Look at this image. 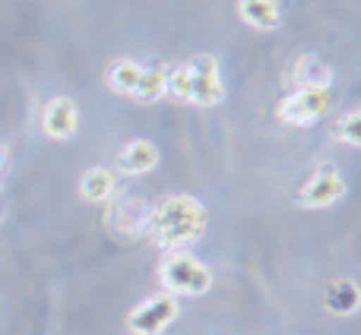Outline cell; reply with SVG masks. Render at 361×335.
Returning <instances> with one entry per match:
<instances>
[{
    "label": "cell",
    "mask_w": 361,
    "mask_h": 335,
    "mask_svg": "<svg viewBox=\"0 0 361 335\" xmlns=\"http://www.w3.org/2000/svg\"><path fill=\"white\" fill-rule=\"evenodd\" d=\"M149 234L152 244L165 253H187L206 231V209L200 199L175 193L165 196L156 209L149 212Z\"/></svg>",
    "instance_id": "cell-1"
},
{
    "label": "cell",
    "mask_w": 361,
    "mask_h": 335,
    "mask_svg": "<svg viewBox=\"0 0 361 335\" xmlns=\"http://www.w3.org/2000/svg\"><path fill=\"white\" fill-rule=\"evenodd\" d=\"M178 99L193 105H216L222 99V80H219V61L212 54H197L169 76V86Z\"/></svg>",
    "instance_id": "cell-2"
},
{
    "label": "cell",
    "mask_w": 361,
    "mask_h": 335,
    "mask_svg": "<svg viewBox=\"0 0 361 335\" xmlns=\"http://www.w3.org/2000/svg\"><path fill=\"white\" fill-rule=\"evenodd\" d=\"M159 279L171 298H197L212 285L209 266H203L193 253H169V260L159 266Z\"/></svg>",
    "instance_id": "cell-3"
},
{
    "label": "cell",
    "mask_w": 361,
    "mask_h": 335,
    "mask_svg": "<svg viewBox=\"0 0 361 335\" xmlns=\"http://www.w3.org/2000/svg\"><path fill=\"white\" fill-rule=\"evenodd\" d=\"M108 82L118 92L133 95L140 101H156L169 86V73L165 67H140L133 61H114L108 67Z\"/></svg>",
    "instance_id": "cell-4"
},
{
    "label": "cell",
    "mask_w": 361,
    "mask_h": 335,
    "mask_svg": "<svg viewBox=\"0 0 361 335\" xmlns=\"http://www.w3.org/2000/svg\"><path fill=\"white\" fill-rule=\"evenodd\" d=\"M178 313H180L178 298H171V294H156V298L143 301V304L127 317V329L133 335H162L178 320Z\"/></svg>",
    "instance_id": "cell-5"
},
{
    "label": "cell",
    "mask_w": 361,
    "mask_h": 335,
    "mask_svg": "<svg viewBox=\"0 0 361 335\" xmlns=\"http://www.w3.org/2000/svg\"><path fill=\"white\" fill-rule=\"evenodd\" d=\"M345 196V177L339 174L336 165H320L311 174L305 187L298 193V206L301 209H326V206L339 203Z\"/></svg>",
    "instance_id": "cell-6"
},
{
    "label": "cell",
    "mask_w": 361,
    "mask_h": 335,
    "mask_svg": "<svg viewBox=\"0 0 361 335\" xmlns=\"http://www.w3.org/2000/svg\"><path fill=\"white\" fill-rule=\"evenodd\" d=\"M330 108V92L326 89H298L292 99L279 105V120L286 124H311Z\"/></svg>",
    "instance_id": "cell-7"
},
{
    "label": "cell",
    "mask_w": 361,
    "mask_h": 335,
    "mask_svg": "<svg viewBox=\"0 0 361 335\" xmlns=\"http://www.w3.org/2000/svg\"><path fill=\"white\" fill-rule=\"evenodd\" d=\"M42 127L51 139H70L76 133V108L70 99H51L42 111Z\"/></svg>",
    "instance_id": "cell-8"
},
{
    "label": "cell",
    "mask_w": 361,
    "mask_h": 335,
    "mask_svg": "<svg viewBox=\"0 0 361 335\" xmlns=\"http://www.w3.org/2000/svg\"><path fill=\"white\" fill-rule=\"evenodd\" d=\"M156 165H159V149L149 139H130L118 152V168L124 174H146Z\"/></svg>",
    "instance_id": "cell-9"
},
{
    "label": "cell",
    "mask_w": 361,
    "mask_h": 335,
    "mask_svg": "<svg viewBox=\"0 0 361 335\" xmlns=\"http://www.w3.org/2000/svg\"><path fill=\"white\" fill-rule=\"evenodd\" d=\"M80 193H82V199H89V203H105V199L114 193L111 171H108V168H89L80 180Z\"/></svg>",
    "instance_id": "cell-10"
},
{
    "label": "cell",
    "mask_w": 361,
    "mask_h": 335,
    "mask_svg": "<svg viewBox=\"0 0 361 335\" xmlns=\"http://www.w3.org/2000/svg\"><path fill=\"white\" fill-rule=\"evenodd\" d=\"M241 19L257 29H276L279 23V4L276 0H241Z\"/></svg>",
    "instance_id": "cell-11"
},
{
    "label": "cell",
    "mask_w": 361,
    "mask_h": 335,
    "mask_svg": "<svg viewBox=\"0 0 361 335\" xmlns=\"http://www.w3.org/2000/svg\"><path fill=\"white\" fill-rule=\"evenodd\" d=\"M326 307H330V313H339V317L355 313L358 310V288L345 279L333 282L330 291H326Z\"/></svg>",
    "instance_id": "cell-12"
},
{
    "label": "cell",
    "mask_w": 361,
    "mask_h": 335,
    "mask_svg": "<svg viewBox=\"0 0 361 335\" xmlns=\"http://www.w3.org/2000/svg\"><path fill=\"white\" fill-rule=\"evenodd\" d=\"M333 137L343 139V143H349V146H361V114H358V108H352V111L339 120L336 130H333Z\"/></svg>",
    "instance_id": "cell-13"
}]
</instances>
